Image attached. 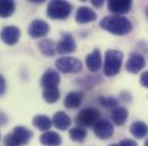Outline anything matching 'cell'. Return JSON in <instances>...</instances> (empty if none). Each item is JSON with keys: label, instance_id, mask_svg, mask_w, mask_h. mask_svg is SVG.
<instances>
[{"label": "cell", "instance_id": "obj_19", "mask_svg": "<svg viewBox=\"0 0 148 146\" xmlns=\"http://www.w3.org/2000/svg\"><path fill=\"white\" fill-rule=\"evenodd\" d=\"M130 131L136 138H145L148 135V126L143 121H136L131 124Z\"/></svg>", "mask_w": 148, "mask_h": 146}, {"label": "cell", "instance_id": "obj_17", "mask_svg": "<svg viewBox=\"0 0 148 146\" xmlns=\"http://www.w3.org/2000/svg\"><path fill=\"white\" fill-rule=\"evenodd\" d=\"M83 98H84L83 93H80V91H71L64 98V106L68 107V109L79 107L80 104H82Z\"/></svg>", "mask_w": 148, "mask_h": 146}, {"label": "cell", "instance_id": "obj_5", "mask_svg": "<svg viewBox=\"0 0 148 146\" xmlns=\"http://www.w3.org/2000/svg\"><path fill=\"white\" fill-rule=\"evenodd\" d=\"M56 68L63 73H78L82 71L83 64L74 57H61L56 61Z\"/></svg>", "mask_w": 148, "mask_h": 146}, {"label": "cell", "instance_id": "obj_26", "mask_svg": "<svg viewBox=\"0 0 148 146\" xmlns=\"http://www.w3.org/2000/svg\"><path fill=\"white\" fill-rule=\"evenodd\" d=\"M100 104L103 106V107H106V109H115V107H117V105H118V102H117V99H115V98H112V97H101L100 98Z\"/></svg>", "mask_w": 148, "mask_h": 146}, {"label": "cell", "instance_id": "obj_1", "mask_svg": "<svg viewBox=\"0 0 148 146\" xmlns=\"http://www.w3.org/2000/svg\"><path fill=\"white\" fill-rule=\"evenodd\" d=\"M100 28L110 32L112 34L124 36L132 30V24L124 16L112 15V16H107V17L101 20Z\"/></svg>", "mask_w": 148, "mask_h": 146}, {"label": "cell", "instance_id": "obj_23", "mask_svg": "<svg viewBox=\"0 0 148 146\" xmlns=\"http://www.w3.org/2000/svg\"><path fill=\"white\" fill-rule=\"evenodd\" d=\"M15 11V2L10 0H0V17L7 18Z\"/></svg>", "mask_w": 148, "mask_h": 146}, {"label": "cell", "instance_id": "obj_14", "mask_svg": "<svg viewBox=\"0 0 148 146\" xmlns=\"http://www.w3.org/2000/svg\"><path fill=\"white\" fill-rule=\"evenodd\" d=\"M86 66L91 72H97L101 68V53L99 49H94L92 53H90L86 57Z\"/></svg>", "mask_w": 148, "mask_h": 146}, {"label": "cell", "instance_id": "obj_21", "mask_svg": "<svg viewBox=\"0 0 148 146\" xmlns=\"http://www.w3.org/2000/svg\"><path fill=\"white\" fill-rule=\"evenodd\" d=\"M38 47H39V50L45 55V56H53L55 54V50H56V46L55 43L49 40V39H44L41 40L39 43H38Z\"/></svg>", "mask_w": 148, "mask_h": 146}, {"label": "cell", "instance_id": "obj_18", "mask_svg": "<svg viewBox=\"0 0 148 146\" xmlns=\"http://www.w3.org/2000/svg\"><path fill=\"white\" fill-rule=\"evenodd\" d=\"M40 143L45 146H59L61 144V136L55 131H46L40 136Z\"/></svg>", "mask_w": 148, "mask_h": 146}, {"label": "cell", "instance_id": "obj_22", "mask_svg": "<svg viewBox=\"0 0 148 146\" xmlns=\"http://www.w3.org/2000/svg\"><path fill=\"white\" fill-rule=\"evenodd\" d=\"M34 126L36 128H38L39 130L46 132L51 128V126H52V120L47 115L39 114V115H36L34 118Z\"/></svg>", "mask_w": 148, "mask_h": 146}, {"label": "cell", "instance_id": "obj_20", "mask_svg": "<svg viewBox=\"0 0 148 146\" xmlns=\"http://www.w3.org/2000/svg\"><path fill=\"white\" fill-rule=\"evenodd\" d=\"M127 110L123 106H117L111 111V119L117 126H123L127 119Z\"/></svg>", "mask_w": 148, "mask_h": 146}, {"label": "cell", "instance_id": "obj_10", "mask_svg": "<svg viewBox=\"0 0 148 146\" xmlns=\"http://www.w3.org/2000/svg\"><path fill=\"white\" fill-rule=\"evenodd\" d=\"M76 50V42L74 36L70 33H66L62 36L61 41L56 45V51L59 54H70Z\"/></svg>", "mask_w": 148, "mask_h": 146}, {"label": "cell", "instance_id": "obj_11", "mask_svg": "<svg viewBox=\"0 0 148 146\" xmlns=\"http://www.w3.org/2000/svg\"><path fill=\"white\" fill-rule=\"evenodd\" d=\"M132 2L130 0H110L108 1V9L115 15H122L130 11Z\"/></svg>", "mask_w": 148, "mask_h": 146}, {"label": "cell", "instance_id": "obj_32", "mask_svg": "<svg viewBox=\"0 0 148 146\" xmlns=\"http://www.w3.org/2000/svg\"><path fill=\"white\" fill-rule=\"evenodd\" d=\"M145 146H148V139L146 141V142H145Z\"/></svg>", "mask_w": 148, "mask_h": 146}, {"label": "cell", "instance_id": "obj_3", "mask_svg": "<svg viewBox=\"0 0 148 146\" xmlns=\"http://www.w3.org/2000/svg\"><path fill=\"white\" fill-rule=\"evenodd\" d=\"M71 13V5L67 1H51L47 7V15L53 20H64Z\"/></svg>", "mask_w": 148, "mask_h": 146}, {"label": "cell", "instance_id": "obj_7", "mask_svg": "<svg viewBox=\"0 0 148 146\" xmlns=\"http://www.w3.org/2000/svg\"><path fill=\"white\" fill-rule=\"evenodd\" d=\"M28 32L31 38H42L49 32V25L42 20H35L30 23Z\"/></svg>", "mask_w": 148, "mask_h": 146}, {"label": "cell", "instance_id": "obj_24", "mask_svg": "<svg viewBox=\"0 0 148 146\" xmlns=\"http://www.w3.org/2000/svg\"><path fill=\"white\" fill-rule=\"evenodd\" d=\"M42 97H44V99L46 101V103H48V104H53V103H55V102L60 98V91H59L58 88L44 89Z\"/></svg>", "mask_w": 148, "mask_h": 146}, {"label": "cell", "instance_id": "obj_8", "mask_svg": "<svg viewBox=\"0 0 148 146\" xmlns=\"http://www.w3.org/2000/svg\"><path fill=\"white\" fill-rule=\"evenodd\" d=\"M94 134L100 139H108L114 134V126L110 123V121L100 119L94 124Z\"/></svg>", "mask_w": 148, "mask_h": 146}, {"label": "cell", "instance_id": "obj_27", "mask_svg": "<svg viewBox=\"0 0 148 146\" xmlns=\"http://www.w3.org/2000/svg\"><path fill=\"white\" fill-rule=\"evenodd\" d=\"M5 146H21V144L17 141V138L13 134H10L5 137Z\"/></svg>", "mask_w": 148, "mask_h": 146}, {"label": "cell", "instance_id": "obj_33", "mask_svg": "<svg viewBox=\"0 0 148 146\" xmlns=\"http://www.w3.org/2000/svg\"><path fill=\"white\" fill-rule=\"evenodd\" d=\"M109 146H117V144H111V145H109Z\"/></svg>", "mask_w": 148, "mask_h": 146}, {"label": "cell", "instance_id": "obj_4", "mask_svg": "<svg viewBox=\"0 0 148 146\" xmlns=\"http://www.w3.org/2000/svg\"><path fill=\"white\" fill-rule=\"evenodd\" d=\"M100 111L95 107H85L77 115V123L84 127L95 124L100 120Z\"/></svg>", "mask_w": 148, "mask_h": 146}, {"label": "cell", "instance_id": "obj_34", "mask_svg": "<svg viewBox=\"0 0 148 146\" xmlns=\"http://www.w3.org/2000/svg\"><path fill=\"white\" fill-rule=\"evenodd\" d=\"M146 14H147V16H148V7H147V9H146Z\"/></svg>", "mask_w": 148, "mask_h": 146}, {"label": "cell", "instance_id": "obj_9", "mask_svg": "<svg viewBox=\"0 0 148 146\" xmlns=\"http://www.w3.org/2000/svg\"><path fill=\"white\" fill-rule=\"evenodd\" d=\"M145 58L144 56H141L140 54L137 53H132L126 62V70L130 73H138L139 71H141L145 66Z\"/></svg>", "mask_w": 148, "mask_h": 146}, {"label": "cell", "instance_id": "obj_28", "mask_svg": "<svg viewBox=\"0 0 148 146\" xmlns=\"http://www.w3.org/2000/svg\"><path fill=\"white\" fill-rule=\"evenodd\" d=\"M117 146H138V144L133 139H123L117 144Z\"/></svg>", "mask_w": 148, "mask_h": 146}, {"label": "cell", "instance_id": "obj_30", "mask_svg": "<svg viewBox=\"0 0 148 146\" xmlns=\"http://www.w3.org/2000/svg\"><path fill=\"white\" fill-rule=\"evenodd\" d=\"M6 90V81H5V78L0 74V96L5 93Z\"/></svg>", "mask_w": 148, "mask_h": 146}, {"label": "cell", "instance_id": "obj_2", "mask_svg": "<svg viewBox=\"0 0 148 146\" xmlns=\"http://www.w3.org/2000/svg\"><path fill=\"white\" fill-rule=\"evenodd\" d=\"M123 62V54L119 50L109 49L106 51L105 55V64H103V72L107 76H114L121 71Z\"/></svg>", "mask_w": 148, "mask_h": 146}, {"label": "cell", "instance_id": "obj_13", "mask_svg": "<svg viewBox=\"0 0 148 146\" xmlns=\"http://www.w3.org/2000/svg\"><path fill=\"white\" fill-rule=\"evenodd\" d=\"M75 18H76L77 23L86 24V23H90V22H94L97 20V14L91 8L84 6V7H79L78 8Z\"/></svg>", "mask_w": 148, "mask_h": 146}, {"label": "cell", "instance_id": "obj_29", "mask_svg": "<svg viewBox=\"0 0 148 146\" xmlns=\"http://www.w3.org/2000/svg\"><path fill=\"white\" fill-rule=\"evenodd\" d=\"M140 83L143 87L145 88H148V71L144 72L140 76Z\"/></svg>", "mask_w": 148, "mask_h": 146}, {"label": "cell", "instance_id": "obj_6", "mask_svg": "<svg viewBox=\"0 0 148 146\" xmlns=\"http://www.w3.org/2000/svg\"><path fill=\"white\" fill-rule=\"evenodd\" d=\"M20 36H21V31L17 26L14 25H9V26H5L1 30L0 33V38L1 40L8 45V46H14L20 40Z\"/></svg>", "mask_w": 148, "mask_h": 146}, {"label": "cell", "instance_id": "obj_16", "mask_svg": "<svg viewBox=\"0 0 148 146\" xmlns=\"http://www.w3.org/2000/svg\"><path fill=\"white\" fill-rule=\"evenodd\" d=\"M13 135L17 138V141L20 142L21 145H25V144H28V143L31 141L32 136H34V134H32L31 130H29L28 128L22 127V126H17V127H15V128H14V132H13Z\"/></svg>", "mask_w": 148, "mask_h": 146}, {"label": "cell", "instance_id": "obj_31", "mask_svg": "<svg viewBox=\"0 0 148 146\" xmlns=\"http://www.w3.org/2000/svg\"><path fill=\"white\" fill-rule=\"evenodd\" d=\"M91 2H92V5L95 6V7H101V6L103 5V1H102V0H93V1H91Z\"/></svg>", "mask_w": 148, "mask_h": 146}, {"label": "cell", "instance_id": "obj_15", "mask_svg": "<svg viewBox=\"0 0 148 146\" xmlns=\"http://www.w3.org/2000/svg\"><path fill=\"white\" fill-rule=\"evenodd\" d=\"M53 124L55 126L56 129L60 130H66L71 126V119L69 115L64 112H58L53 116Z\"/></svg>", "mask_w": 148, "mask_h": 146}, {"label": "cell", "instance_id": "obj_12", "mask_svg": "<svg viewBox=\"0 0 148 146\" xmlns=\"http://www.w3.org/2000/svg\"><path fill=\"white\" fill-rule=\"evenodd\" d=\"M60 74L53 69H48L44 73L41 78V86L45 89H51V88H58V84L60 83Z\"/></svg>", "mask_w": 148, "mask_h": 146}, {"label": "cell", "instance_id": "obj_25", "mask_svg": "<svg viewBox=\"0 0 148 146\" xmlns=\"http://www.w3.org/2000/svg\"><path fill=\"white\" fill-rule=\"evenodd\" d=\"M69 135H70V138H71L74 142L82 143V142L85 141V138H86V136H87V132H86L85 129H83V128H80V127H77V128L70 129Z\"/></svg>", "mask_w": 148, "mask_h": 146}]
</instances>
